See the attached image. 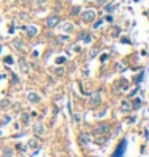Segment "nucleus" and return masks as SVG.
Wrapping results in <instances>:
<instances>
[{
	"mask_svg": "<svg viewBox=\"0 0 149 157\" xmlns=\"http://www.w3.org/2000/svg\"><path fill=\"white\" fill-rule=\"evenodd\" d=\"M79 7H75V8H72V15H77V13H79Z\"/></svg>",
	"mask_w": 149,
	"mask_h": 157,
	"instance_id": "412c9836",
	"label": "nucleus"
},
{
	"mask_svg": "<svg viewBox=\"0 0 149 157\" xmlns=\"http://www.w3.org/2000/svg\"><path fill=\"white\" fill-rule=\"evenodd\" d=\"M5 63H7V64H13V59H11V56H7V58H5Z\"/></svg>",
	"mask_w": 149,
	"mask_h": 157,
	"instance_id": "4468645a",
	"label": "nucleus"
},
{
	"mask_svg": "<svg viewBox=\"0 0 149 157\" xmlns=\"http://www.w3.org/2000/svg\"><path fill=\"white\" fill-rule=\"evenodd\" d=\"M58 23H59V18H58V16H50V18L47 19V27H55Z\"/></svg>",
	"mask_w": 149,
	"mask_h": 157,
	"instance_id": "7ed1b4c3",
	"label": "nucleus"
},
{
	"mask_svg": "<svg viewBox=\"0 0 149 157\" xmlns=\"http://www.w3.org/2000/svg\"><path fill=\"white\" fill-rule=\"evenodd\" d=\"M99 103H101V96H99V92H96L93 96H91V101H90V104H91L93 107H96Z\"/></svg>",
	"mask_w": 149,
	"mask_h": 157,
	"instance_id": "20e7f679",
	"label": "nucleus"
},
{
	"mask_svg": "<svg viewBox=\"0 0 149 157\" xmlns=\"http://www.w3.org/2000/svg\"><path fill=\"white\" fill-rule=\"evenodd\" d=\"M55 72H56V74H58V75H63V69H56Z\"/></svg>",
	"mask_w": 149,
	"mask_h": 157,
	"instance_id": "393cba45",
	"label": "nucleus"
},
{
	"mask_svg": "<svg viewBox=\"0 0 149 157\" xmlns=\"http://www.w3.org/2000/svg\"><path fill=\"white\" fill-rule=\"evenodd\" d=\"M127 109H128V103L123 101V103H122V111H127Z\"/></svg>",
	"mask_w": 149,
	"mask_h": 157,
	"instance_id": "2eb2a0df",
	"label": "nucleus"
},
{
	"mask_svg": "<svg viewBox=\"0 0 149 157\" xmlns=\"http://www.w3.org/2000/svg\"><path fill=\"white\" fill-rule=\"evenodd\" d=\"M27 100L31 103H39L40 101V96H39L37 93H29V95H27Z\"/></svg>",
	"mask_w": 149,
	"mask_h": 157,
	"instance_id": "39448f33",
	"label": "nucleus"
},
{
	"mask_svg": "<svg viewBox=\"0 0 149 157\" xmlns=\"http://www.w3.org/2000/svg\"><path fill=\"white\" fill-rule=\"evenodd\" d=\"M10 120H11V119H10V117H5V119L2 120V123H3V125H5V123H8Z\"/></svg>",
	"mask_w": 149,
	"mask_h": 157,
	"instance_id": "4be33fe9",
	"label": "nucleus"
},
{
	"mask_svg": "<svg viewBox=\"0 0 149 157\" xmlns=\"http://www.w3.org/2000/svg\"><path fill=\"white\" fill-rule=\"evenodd\" d=\"M19 64H21V69H23V72H24V74H27V72H29V67H27L26 61H24V59H19Z\"/></svg>",
	"mask_w": 149,
	"mask_h": 157,
	"instance_id": "6e6552de",
	"label": "nucleus"
},
{
	"mask_svg": "<svg viewBox=\"0 0 149 157\" xmlns=\"http://www.w3.org/2000/svg\"><path fill=\"white\" fill-rule=\"evenodd\" d=\"M74 120H75V123H80V115L79 114H74Z\"/></svg>",
	"mask_w": 149,
	"mask_h": 157,
	"instance_id": "f3484780",
	"label": "nucleus"
},
{
	"mask_svg": "<svg viewBox=\"0 0 149 157\" xmlns=\"http://www.w3.org/2000/svg\"><path fill=\"white\" fill-rule=\"evenodd\" d=\"M79 141L82 143V144H87V143H88V136L85 135V133H80V135H79Z\"/></svg>",
	"mask_w": 149,
	"mask_h": 157,
	"instance_id": "1a4fd4ad",
	"label": "nucleus"
},
{
	"mask_svg": "<svg viewBox=\"0 0 149 157\" xmlns=\"http://www.w3.org/2000/svg\"><path fill=\"white\" fill-rule=\"evenodd\" d=\"M98 55V50H91V58H95Z\"/></svg>",
	"mask_w": 149,
	"mask_h": 157,
	"instance_id": "b1692460",
	"label": "nucleus"
},
{
	"mask_svg": "<svg viewBox=\"0 0 149 157\" xmlns=\"http://www.w3.org/2000/svg\"><path fill=\"white\" fill-rule=\"evenodd\" d=\"M112 8H114V5H107V7H106V11H112Z\"/></svg>",
	"mask_w": 149,
	"mask_h": 157,
	"instance_id": "5701e85b",
	"label": "nucleus"
},
{
	"mask_svg": "<svg viewBox=\"0 0 149 157\" xmlns=\"http://www.w3.org/2000/svg\"><path fill=\"white\" fill-rule=\"evenodd\" d=\"M125 148H127V139H123L122 143L119 144V148L115 149V152L111 157H123V154H125Z\"/></svg>",
	"mask_w": 149,
	"mask_h": 157,
	"instance_id": "f257e3e1",
	"label": "nucleus"
},
{
	"mask_svg": "<svg viewBox=\"0 0 149 157\" xmlns=\"http://www.w3.org/2000/svg\"><path fill=\"white\" fill-rule=\"evenodd\" d=\"M95 11L93 10H87V11H83L82 13V21H85V23H91L93 19H95Z\"/></svg>",
	"mask_w": 149,
	"mask_h": 157,
	"instance_id": "f03ea898",
	"label": "nucleus"
},
{
	"mask_svg": "<svg viewBox=\"0 0 149 157\" xmlns=\"http://www.w3.org/2000/svg\"><path fill=\"white\" fill-rule=\"evenodd\" d=\"M107 130H109V127H107V125H99V127H96V128H95V133L101 135V133H106Z\"/></svg>",
	"mask_w": 149,
	"mask_h": 157,
	"instance_id": "423d86ee",
	"label": "nucleus"
},
{
	"mask_svg": "<svg viewBox=\"0 0 149 157\" xmlns=\"http://www.w3.org/2000/svg\"><path fill=\"white\" fill-rule=\"evenodd\" d=\"M27 35H29V37H35V35H37V27H35V26H31V27L27 29Z\"/></svg>",
	"mask_w": 149,
	"mask_h": 157,
	"instance_id": "0eeeda50",
	"label": "nucleus"
},
{
	"mask_svg": "<svg viewBox=\"0 0 149 157\" xmlns=\"http://www.w3.org/2000/svg\"><path fill=\"white\" fill-rule=\"evenodd\" d=\"M34 131H35V135L39 136L40 133H43V127H42L40 123H37V125H35V127H34Z\"/></svg>",
	"mask_w": 149,
	"mask_h": 157,
	"instance_id": "9d476101",
	"label": "nucleus"
},
{
	"mask_svg": "<svg viewBox=\"0 0 149 157\" xmlns=\"http://www.w3.org/2000/svg\"><path fill=\"white\" fill-rule=\"evenodd\" d=\"M72 24H66V26H64V31H67V32H72Z\"/></svg>",
	"mask_w": 149,
	"mask_h": 157,
	"instance_id": "ddd939ff",
	"label": "nucleus"
},
{
	"mask_svg": "<svg viewBox=\"0 0 149 157\" xmlns=\"http://www.w3.org/2000/svg\"><path fill=\"white\" fill-rule=\"evenodd\" d=\"M29 120V115H27V112H23V122H27Z\"/></svg>",
	"mask_w": 149,
	"mask_h": 157,
	"instance_id": "a211bd4d",
	"label": "nucleus"
},
{
	"mask_svg": "<svg viewBox=\"0 0 149 157\" xmlns=\"http://www.w3.org/2000/svg\"><path fill=\"white\" fill-rule=\"evenodd\" d=\"M3 157H13V151H11L10 148L3 149Z\"/></svg>",
	"mask_w": 149,
	"mask_h": 157,
	"instance_id": "9b49d317",
	"label": "nucleus"
},
{
	"mask_svg": "<svg viewBox=\"0 0 149 157\" xmlns=\"http://www.w3.org/2000/svg\"><path fill=\"white\" fill-rule=\"evenodd\" d=\"M29 146H31V148H34V146H37V139H32V141L29 143Z\"/></svg>",
	"mask_w": 149,
	"mask_h": 157,
	"instance_id": "6ab92c4d",
	"label": "nucleus"
},
{
	"mask_svg": "<svg viewBox=\"0 0 149 157\" xmlns=\"http://www.w3.org/2000/svg\"><path fill=\"white\" fill-rule=\"evenodd\" d=\"M63 63H64V58H58L56 59V64H63Z\"/></svg>",
	"mask_w": 149,
	"mask_h": 157,
	"instance_id": "aec40b11",
	"label": "nucleus"
},
{
	"mask_svg": "<svg viewBox=\"0 0 149 157\" xmlns=\"http://www.w3.org/2000/svg\"><path fill=\"white\" fill-rule=\"evenodd\" d=\"M15 46H18V48L21 50V48H23V42H19V40H16V42H15Z\"/></svg>",
	"mask_w": 149,
	"mask_h": 157,
	"instance_id": "dca6fc26",
	"label": "nucleus"
},
{
	"mask_svg": "<svg viewBox=\"0 0 149 157\" xmlns=\"http://www.w3.org/2000/svg\"><path fill=\"white\" fill-rule=\"evenodd\" d=\"M140 106H141V100H138V98H136V100H133V107H135V109H138Z\"/></svg>",
	"mask_w": 149,
	"mask_h": 157,
	"instance_id": "f8f14e48",
	"label": "nucleus"
}]
</instances>
